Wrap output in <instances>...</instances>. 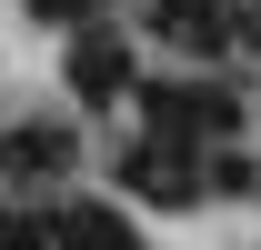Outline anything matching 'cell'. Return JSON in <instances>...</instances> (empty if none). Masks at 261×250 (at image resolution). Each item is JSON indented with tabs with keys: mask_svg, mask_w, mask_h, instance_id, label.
<instances>
[{
	"mask_svg": "<svg viewBox=\"0 0 261 250\" xmlns=\"http://www.w3.org/2000/svg\"><path fill=\"white\" fill-rule=\"evenodd\" d=\"M141 110H151V140H231V130H241V100L221 90V80H141Z\"/></svg>",
	"mask_w": 261,
	"mask_h": 250,
	"instance_id": "cell-1",
	"label": "cell"
},
{
	"mask_svg": "<svg viewBox=\"0 0 261 250\" xmlns=\"http://www.w3.org/2000/svg\"><path fill=\"white\" fill-rule=\"evenodd\" d=\"M121 190L151 200V210H191L201 200V150L191 140H141V150L121 160Z\"/></svg>",
	"mask_w": 261,
	"mask_h": 250,
	"instance_id": "cell-2",
	"label": "cell"
},
{
	"mask_svg": "<svg viewBox=\"0 0 261 250\" xmlns=\"http://www.w3.org/2000/svg\"><path fill=\"white\" fill-rule=\"evenodd\" d=\"M61 80H70V100H81V110H100V100H121V90H130V40L111 30V20H91V30H70V60H61Z\"/></svg>",
	"mask_w": 261,
	"mask_h": 250,
	"instance_id": "cell-3",
	"label": "cell"
},
{
	"mask_svg": "<svg viewBox=\"0 0 261 250\" xmlns=\"http://www.w3.org/2000/svg\"><path fill=\"white\" fill-rule=\"evenodd\" d=\"M0 170H10V190L70 180V130H50V120H20V130H0Z\"/></svg>",
	"mask_w": 261,
	"mask_h": 250,
	"instance_id": "cell-4",
	"label": "cell"
},
{
	"mask_svg": "<svg viewBox=\"0 0 261 250\" xmlns=\"http://www.w3.org/2000/svg\"><path fill=\"white\" fill-rule=\"evenodd\" d=\"M50 240H61V250H141L111 200H61V210H50Z\"/></svg>",
	"mask_w": 261,
	"mask_h": 250,
	"instance_id": "cell-5",
	"label": "cell"
},
{
	"mask_svg": "<svg viewBox=\"0 0 261 250\" xmlns=\"http://www.w3.org/2000/svg\"><path fill=\"white\" fill-rule=\"evenodd\" d=\"M151 30L181 40V50H221V40H231V10H221V0H151Z\"/></svg>",
	"mask_w": 261,
	"mask_h": 250,
	"instance_id": "cell-6",
	"label": "cell"
},
{
	"mask_svg": "<svg viewBox=\"0 0 261 250\" xmlns=\"http://www.w3.org/2000/svg\"><path fill=\"white\" fill-rule=\"evenodd\" d=\"M0 250H61L40 210H0Z\"/></svg>",
	"mask_w": 261,
	"mask_h": 250,
	"instance_id": "cell-7",
	"label": "cell"
},
{
	"mask_svg": "<svg viewBox=\"0 0 261 250\" xmlns=\"http://www.w3.org/2000/svg\"><path fill=\"white\" fill-rule=\"evenodd\" d=\"M31 20H50V30H91L100 0H31Z\"/></svg>",
	"mask_w": 261,
	"mask_h": 250,
	"instance_id": "cell-8",
	"label": "cell"
},
{
	"mask_svg": "<svg viewBox=\"0 0 261 250\" xmlns=\"http://www.w3.org/2000/svg\"><path fill=\"white\" fill-rule=\"evenodd\" d=\"M211 180H221V190H241V200H261V170H251V160H211Z\"/></svg>",
	"mask_w": 261,
	"mask_h": 250,
	"instance_id": "cell-9",
	"label": "cell"
}]
</instances>
